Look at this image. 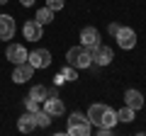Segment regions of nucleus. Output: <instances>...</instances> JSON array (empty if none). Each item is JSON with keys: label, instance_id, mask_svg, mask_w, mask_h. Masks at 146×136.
<instances>
[{"label": "nucleus", "instance_id": "obj_1", "mask_svg": "<svg viewBox=\"0 0 146 136\" xmlns=\"http://www.w3.org/2000/svg\"><path fill=\"white\" fill-rule=\"evenodd\" d=\"M85 117H88V121L93 126H115L117 124V110H112L110 105H100V102L90 105Z\"/></svg>", "mask_w": 146, "mask_h": 136}, {"label": "nucleus", "instance_id": "obj_2", "mask_svg": "<svg viewBox=\"0 0 146 136\" xmlns=\"http://www.w3.org/2000/svg\"><path fill=\"white\" fill-rule=\"evenodd\" d=\"M66 63L73 68H78V71H85V68L93 66V56L85 46H71L66 51Z\"/></svg>", "mask_w": 146, "mask_h": 136}, {"label": "nucleus", "instance_id": "obj_3", "mask_svg": "<svg viewBox=\"0 0 146 136\" xmlns=\"http://www.w3.org/2000/svg\"><path fill=\"white\" fill-rule=\"evenodd\" d=\"M115 42H117V46H119V49L129 51V49L136 46V32L131 29V27H122L119 24V29H117V34H115Z\"/></svg>", "mask_w": 146, "mask_h": 136}, {"label": "nucleus", "instance_id": "obj_4", "mask_svg": "<svg viewBox=\"0 0 146 136\" xmlns=\"http://www.w3.org/2000/svg\"><path fill=\"white\" fill-rule=\"evenodd\" d=\"M88 51H90V56H93V63H98V66H110L112 58H115V51L110 46H105V44H95Z\"/></svg>", "mask_w": 146, "mask_h": 136}, {"label": "nucleus", "instance_id": "obj_5", "mask_svg": "<svg viewBox=\"0 0 146 136\" xmlns=\"http://www.w3.org/2000/svg\"><path fill=\"white\" fill-rule=\"evenodd\" d=\"M27 61L34 66V71H39V68H49V66H51V51H46V49H34V51H29Z\"/></svg>", "mask_w": 146, "mask_h": 136}, {"label": "nucleus", "instance_id": "obj_6", "mask_svg": "<svg viewBox=\"0 0 146 136\" xmlns=\"http://www.w3.org/2000/svg\"><path fill=\"white\" fill-rule=\"evenodd\" d=\"M5 56H7V61H10L12 66H17V63H25L27 61L29 51H27L22 44H10V46L5 49Z\"/></svg>", "mask_w": 146, "mask_h": 136}, {"label": "nucleus", "instance_id": "obj_7", "mask_svg": "<svg viewBox=\"0 0 146 136\" xmlns=\"http://www.w3.org/2000/svg\"><path fill=\"white\" fill-rule=\"evenodd\" d=\"M42 34H44V29H42V24H39L36 20H27L25 22V27H22V37H25V42H39Z\"/></svg>", "mask_w": 146, "mask_h": 136}, {"label": "nucleus", "instance_id": "obj_8", "mask_svg": "<svg viewBox=\"0 0 146 136\" xmlns=\"http://www.w3.org/2000/svg\"><path fill=\"white\" fill-rule=\"evenodd\" d=\"M32 75H34V66H32L29 61H25V63H17L15 66V71H12V80L15 83H27V80H32Z\"/></svg>", "mask_w": 146, "mask_h": 136}, {"label": "nucleus", "instance_id": "obj_9", "mask_svg": "<svg viewBox=\"0 0 146 136\" xmlns=\"http://www.w3.org/2000/svg\"><path fill=\"white\" fill-rule=\"evenodd\" d=\"M15 20L10 15H0V42H10L15 37Z\"/></svg>", "mask_w": 146, "mask_h": 136}, {"label": "nucleus", "instance_id": "obj_10", "mask_svg": "<svg viewBox=\"0 0 146 136\" xmlns=\"http://www.w3.org/2000/svg\"><path fill=\"white\" fill-rule=\"evenodd\" d=\"M42 110L49 112L51 117H61L66 107H63V100L56 95V97H46V100H44V102H42Z\"/></svg>", "mask_w": 146, "mask_h": 136}, {"label": "nucleus", "instance_id": "obj_11", "mask_svg": "<svg viewBox=\"0 0 146 136\" xmlns=\"http://www.w3.org/2000/svg\"><path fill=\"white\" fill-rule=\"evenodd\" d=\"M95 44H100V32L95 29V27H83V29H80V46L90 49V46H95Z\"/></svg>", "mask_w": 146, "mask_h": 136}, {"label": "nucleus", "instance_id": "obj_12", "mask_svg": "<svg viewBox=\"0 0 146 136\" xmlns=\"http://www.w3.org/2000/svg\"><path fill=\"white\" fill-rule=\"evenodd\" d=\"M124 105L131 107V110H141V107H144V95H141V90L129 88L124 92Z\"/></svg>", "mask_w": 146, "mask_h": 136}, {"label": "nucleus", "instance_id": "obj_13", "mask_svg": "<svg viewBox=\"0 0 146 136\" xmlns=\"http://www.w3.org/2000/svg\"><path fill=\"white\" fill-rule=\"evenodd\" d=\"M17 129H20L22 134H29V131H34V129H36V119H34V114L25 110V114L17 119Z\"/></svg>", "mask_w": 146, "mask_h": 136}, {"label": "nucleus", "instance_id": "obj_14", "mask_svg": "<svg viewBox=\"0 0 146 136\" xmlns=\"http://www.w3.org/2000/svg\"><path fill=\"white\" fill-rule=\"evenodd\" d=\"M90 131H93V124H90V121H80V124H71L66 134H71V136H88Z\"/></svg>", "mask_w": 146, "mask_h": 136}, {"label": "nucleus", "instance_id": "obj_15", "mask_svg": "<svg viewBox=\"0 0 146 136\" xmlns=\"http://www.w3.org/2000/svg\"><path fill=\"white\" fill-rule=\"evenodd\" d=\"M34 20L36 22H39V24H49V22H54V10H51V7H46V5H44V7H39V10H36V15H34Z\"/></svg>", "mask_w": 146, "mask_h": 136}, {"label": "nucleus", "instance_id": "obj_16", "mask_svg": "<svg viewBox=\"0 0 146 136\" xmlns=\"http://www.w3.org/2000/svg\"><path fill=\"white\" fill-rule=\"evenodd\" d=\"M27 97L36 100V102H44V100L49 97V90L44 88V85H32V90H29V95H27Z\"/></svg>", "mask_w": 146, "mask_h": 136}, {"label": "nucleus", "instance_id": "obj_17", "mask_svg": "<svg viewBox=\"0 0 146 136\" xmlns=\"http://www.w3.org/2000/svg\"><path fill=\"white\" fill-rule=\"evenodd\" d=\"M134 114H136V110H131V107H119L117 110V121H124V124H129V121H134Z\"/></svg>", "mask_w": 146, "mask_h": 136}, {"label": "nucleus", "instance_id": "obj_18", "mask_svg": "<svg viewBox=\"0 0 146 136\" xmlns=\"http://www.w3.org/2000/svg\"><path fill=\"white\" fill-rule=\"evenodd\" d=\"M34 119H36V126H39V129H46V126H51V119H54V117L49 114V112L39 110V112L34 114Z\"/></svg>", "mask_w": 146, "mask_h": 136}, {"label": "nucleus", "instance_id": "obj_19", "mask_svg": "<svg viewBox=\"0 0 146 136\" xmlns=\"http://www.w3.org/2000/svg\"><path fill=\"white\" fill-rule=\"evenodd\" d=\"M58 73H61V78L66 80V83H71V80H78V68H73V66H63L61 71H58Z\"/></svg>", "mask_w": 146, "mask_h": 136}, {"label": "nucleus", "instance_id": "obj_20", "mask_svg": "<svg viewBox=\"0 0 146 136\" xmlns=\"http://www.w3.org/2000/svg\"><path fill=\"white\" fill-rule=\"evenodd\" d=\"M25 110H27V112H32V114H36V112L42 110V102H36V100L27 97V100H25Z\"/></svg>", "mask_w": 146, "mask_h": 136}, {"label": "nucleus", "instance_id": "obj_21", "mask_svg": "<svg viewBox=\"0 0 146 136\" xmlns=\"http://www.w3.org/2000/svg\"><path fill=\"white\" fill-rule=\"evenodd\" d=\"M63 3H66V0H46V7H51V10L56 12V10H63Z\"/></svg>", "mask_w": 146, "mask_h": 136}, {"label": "nucleus", "instance_id": "obj_22", "mask_svg": "<svg viewBox=\"0 0 146 136\" xmlns=\"http://www.w3.org/2000/svg\"><path fill=\"white\" fill-rule=\"evenodd\" d=\"M117 29H119V22H112V24L107 27V32H110V34H112V37H115V34H117Z\"/></svg>", "mask_w": 146, "mask_h": 136}, {"label": "nucleus", "instance_id": "obj_23", "mask_svg": "<svg viewBox=\"0 0 146 136\" xmlns=\"http://www.w3.org/2000/svg\"><path fill=\"white\" fill-rule=\"evenodd\" d=\"M63 83H66V80L61 78V73H56V75H54V85H56V88H58V85H63Z\"/></svg>", "mask_w": 146, "mask_h": 136}, {"label": "nucleus", "instance_id": "obj_24", "mask_svg": "<svg viewBox=\"0 0 146 136\" xmlns=\"http://www.w3.org/2000/svg\"><path fill=\"white\" fill-rule=\"evenodd\" d=\"M34 3H36V0H20V5H22V7H32Z\"/></svg>", "mask_w": 146, "mask_h": 136}, {"label": "nucleus", "instance_id": "obj_25", "mask_svg": "<svg viewBox=\"0 0 146 136\" xmlns=\"http://www.w3.org/2000/svg\"><path fill=\"white\" fill-rule=\"evenodd\" d=\"M5 3H7V0H0V5H5Z\"/></svg>", "mask_w": 146, "mask_h": 136}]
</instances>
